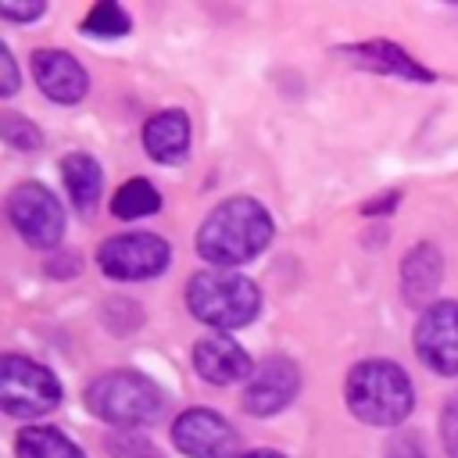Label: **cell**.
<instances>
[{
	"mask_svg": "<svg viewBox=\"0 0 458 458\" xmlns=\"http://www.w3.org/2000/svg\"><path fill=\"white\" fill-rule=\"evenodd\" d=\"M272 240V215L254 197H229L208 211L197 229V254L215 268H233L258 258Z\"/></svg>",
	"mask_w": 458,
	"mask_h": 458,
	"instance_id": "1",
	"label": "cell"
},
{
	"mask_svg": "<svg viewBox=\"0 0 458 458\" xmlns=\"http://www.w3.org/2000/svg\"><path fill=\"white\" fill-rule=\"evenodd\" d=\"M347 408L369 426H401L415 408V386L397 361H358L344 379Z\"/></svg>",
	"mask_w": 458,
	"mask_h": 458,
	"instance_id": "2",
	"label": "cell"
},
{
	"mask_svg": "<svg viewBox=\"0 0 458 458\" xmlns=\"http://www.w3.org/2000/svg\"><path fill=\"white\" fill-rule=\"evenodd\" d=\"M86 408L114 426V429H140V426H150L161 408H165V394L157 390L154 379H147L143 372H132V369H114V372H100L89 386H86Z\"/></svg>",
	"mask_w": 458,
	"mask_h": 458,
	"instance_id": "3",
	"label": "cell"
},
{
	"mask_svg": "<svg viewBox=\"0 0 458 458\" xmlns=\"http://www.w3.org/2000/svg\"><path fill=\"white\" fill-rule=\"evenodd\" d=\"M186 308L193 311V318L215 329H240L261 311V290L240 272L204 268L186 283Z\"/></svg>",
	"mask_w": 458,
	"mask_h": 458,
	"instance_id": "4",
	"label": "cell"
},
{
	"mask_svg": "<svg viewBox=\"0 0 458 458\" xmlns=\"http://www.w3.org/2000/svg\"><path fill=\"white\" fill-rule=\"evenodd\" d=\"M61 383L57 376L21 354L0 358V408L14 419H36L61 404Z\"/></svg>",
	"mask_w": 458,
	"mask_h": 458,
	"instance_id": "5",
	"label": "cell"
},
{
	"mask_svg": "<svg viewBox=\"0 0 458 458\" xmlns=\"http://www.w3.org/2000/svg\"><path fill=\"white\" fill-rule=\"evenodd\" d=\"M172 247L157 233H118L97 247V265L107 279H154L168 268Z\"/></svg>",
	"mask_w": 458,
	"mask_h": 458,
	"instance_id": "6",
	"label": "cell"
},
{
	"mask_svg": "<svg viewBox=\"0 0 458 458\" xmlns=\"http://www.w3.org/2000/svg\"><path fill=\"white\" fill-rule=\"evenodd\" d=\"M7 218L29 247H57L64 236V208L43 182H18L7 193Z\"/></svg>",
	"mask_w": 458,
	"mask_h": 458,
	"instance_id": "7",
	"label": "cell"
},
{
	"mask_svg": "<svg viewBox=\"0 0 458 458\" xmlns=\"http://www.w3.org/2000/svg\"><path fill=\"white\" fill-rule=\"evenodd\" d=\"M415 354L437 376H458V301H437L415 322Z\"/></svg>",
	"mask_w": 458,
	"mask_h": 458,
	"instance_id": "8",
	"label": "cell"
},
{
	"mask_svg": "<svg viewBox=\"0 0 458 458\" xmlns=\"http://www.w3.org/2000/svg\"><path fill=\"white\" fill-rule=\"evenodd\" d=\"M297 390H301V372H297V365H293L290 358H283V354H272V358L258 361L254 376H250L247 386H243L240 408H243L247 415L265 419V415L283 411V408L297 397Z\"/></svg>",
	"mask_w": 458,
	"mask_h": 458,
	"instance_id": "9",
	"label": "cell"
},
{
	"mask_svg": "<svg viewBox=\"0 0 458 458\" xmlns=\"http://www.w3.org/2000/svg\"><path fill=\"white\" fill-rule=\"evenodd\" d=\"M172 444L186 458H229L236 447V433L218 411L186 408L172 422Z\"/></svg>",
	"mask_w": 458,
	"mask_h": 458,
	"instance_id": "10",
	"label": "cell"
},
{
	"mask_svg": "<svg viewBox=\"0 0 458 458\" xmlns=\"http://www.w3.org/2000/svg\"><path fill=\"white\" fill-rule=\"evenodd\" d=\"M32 79L43 89L47 100L54 104H79L89 89L86 68L68 54V50H36L32 54Z\"/></svg>",
	"mask_w": 458,
	"mask_h": 458,
	"instance_id": "11",
	"label": "cell"
},
{
	"mask_svg": "<svg viewBox=\"0 0 458 458\" xmlns=\"http://www.w3.org/2000/svg\"><path fill=\"white\" fill-rule=\"evenodd\" d=\"M193 369L200 379L215 383V386H229V383H240V379H250L254 376V361L250 354L233 340V336H200L197 347H193Z\"/></svg>",
	"mask_w": 458,
	"mask_h": 458,
	"instance_id": "12",
	"label": "cell"
},
{
	"mask_svg": "<svg viewBox=\"0 0 458 458\" xmlns=\"http://www.w3.org/2000/svg\"><path fill=\"white\" fill-rule=\"evenodd\" d=\"M340 57L361 64V68H372V72H383V75H394V79H408V82H433L437 72L419 64L404 47L390 43V39H365V43H347L340 47Z\"/></svg>",
	"mask_w": 458,
	"mask_h": 458,
	"instance_id": "13",
	"label": "cell"
},
{
	"mask_svg": "<svg viewBox=\"0 0 458 458\" xmlns=\"http://www.w3.org/2000/svg\"><path fill=\"white\" fill-rule=\"evenodd\" d=\"M444 283V258L433 243H415L401 258V293L415 308H429V297Z\"/></svg>",
	"mask_w": 458,
	"mask_h": 458,
	"instance_id": "14",
	"label": "cell"
},
{
	"mask_svg": "<svg viewBox=\"0 0 458 458\" xmlns=\"http://www.w3.org/2000/svg\"><path fill=\"white\" fill-rule=\"evenodd\" d=\"M143 150L157 165H179L190 150V118L172 107V111H154L143 122Z\"/></svg>",
	"mask_w": 458,
	"mask_h": 458,
	"instance_id": "15",
	"label": "cell"
},
{
	"mask_svg": "<svg viewBox=\"0 0 458 458\" xmlns=\"http://www.w3.org/2000/svg\"><path fill=\"white\" fill-rule=\"evenodd\" d=\"M61 175H64V186H68L72 204L82 215H89L97 208V200H100V190H104V172H100L97 157H89L82 150L64 154L61 157Z\"/></svg>",
	"mask_w": 458,
	"mask_h": 458,
	"instance_id": "16",
	"label": "cell"
},
{
	"mask_svg": "<svg viewBox=\"0 0 458 458\" xmlns=\"http://www.w3.org/2000/svg\"><path fill=\"white\" fill-rule=\"evenodd\" d=\"M14 451L18 458H86L79 444L54 426H25L14 437Z\"/></svg>",
	"mask_w": 458,
	"mask_h": 458,
	"instance_id": "17",
	"label": "cell"
},
{
	"mask_svg": "<svg viewBox=\"0 0 458 458\" xmlns=\"http://www.w3.org/2000/svg\"><path fill=\"white\" fill-rule=\"evenodd\" d=\"M161 208V193L150 179H129L114 190V200H111V211L114 218L122 222H132V218H147Z\"/></svg>",
	"mask_w": 458,
	"mask_h": 458,
	"instance_id": "18",
	"label": "cell"
},
{
	"mask_svg": "<svg viewBox=\"0 0 458 458\" xmlns=\"http://www.w3.org/2000/svg\"><path fill=\"white\" fill-rule=\"evenodd\" d=\"M129 29H132L129 11L122 4H111V0L93 4L86 11V18H82V32L86 36H97V39H114V36H125Z\"/></svg>",
	"mask_w": 458,
	"mask_h": 458,
	"instance_id": "19",
	"label": "cell"
},
{
	"mask_svg": "<svg viewBox=\"0 0 458 458\" xmlns=\"http://www.w3.org/2000/svg\"><path fill=\"white\" fill-rule=\"evenodd\" d=\"M0 132H4V140H7L14 150H36V147L43 143L39 129H36L32 122H25L21 114H14V111H7V114L0 118Z\"/></svg>",
	"mask_w": 458,
	"mask_h": 458,
	"instance_id": "20",
	"label": "cell"
},
{
	"mask_svg": "<svg viewBox=\"0 0 458 458\" xmlns=\"http://www.w3.org/2000/svg\"><path fill=\"white\" fill-rule=\"evenodd\" d=\"M107 451H111L114 458H161V454L154 451V444H150L147 437L132 433V429L107 437Z\"/></svg>",
	"mask_w": 458,
	"mask_h": 458,
	"instance_id": "21",
	"label": "cell"
},
{
	"mask_svg": "<svg viewBox=\"0 0 458 458\" xmlns=\"http://www.w3.org/2000/svg\"><path fill=\"white\" fill-rule=\"evenodd\" d=\"M440 444H444L447 458H458V394H451L444 401V411H440Z\"/></svg>",
	"mask_w": 458,
	"mask_h": 458,
	"instance_id": "22",
	"label": "cell"
},
{
	"mask_svg": "<svg viewBox=\"0 0 458 458\" xmlns=\"http://www.w3.org/2000/svg\"><path fill=\"white\" fill-rule=\"evenodd\" d=\"M386 458H429V454L422 451V444H419L411 433H404V437H397V440L386 447Z\"/></svg>",
	"mask_w": 458,
	"mask_h": 458,
	"instance_id": "23",
	"label": "cell"
},
{
	"mask_svg": "<svg viewBox=\"0 0 458 458\" xmlns=\"http://www.w3.org/2000/svg\"><path fill=\"white\" fill-rule=\"evenodd\" d=\"M47 7L43 4H29V7H14V4H0V18H7V21H32V18H39Z\"/></svg>",
	"mask_w": 458,
	"mask_h": 458,
	"instance_id": "24",
	"label": "cell"
},
{
	"mask_svg": "<svg viewBox=\"0 0 458 458\" xmlns=\"http://www.w3.org/2000/svg\"><path fill=\"white\" fill-rule=\"evenodd\" d=\"M0 68H4V97H11L18 89V68H14V57L7 47H0Z\"/></svg>",
	"mask_w": 458,
	"mask_h": 458,
	"instance_id": "25",
	"label": "cell"
},
{
	"mask_svg": "<svg viewBox=\"0 0 458 458\" xmlns=\"http://www.w3.org/2000/svg\"><path fill=\"white\" fill-rule=\"evenodd\" d=\"M397 200H401L397 193H386V197H376L372 204H365L361 211H365V215H379V211H394V208H397Z\"/></svg>",
	"mask_w": 458,
	"mask_h": 458,
	"instance_id": "26",
	"label": "cell"
},
{
	"mask_svg": "<svg viewBox=\"0 0 458 458\" xmlns=\"http://www.w3.org/2000/svg\"><path fill=\"white\" fill-rule=\"evenodd\" d=\"M240 458H286V454H279V451H247Z\"/></svg>",
	"mask_w": 458,
	"mask_h": 458,
	"instance_id": "27",
	"label": "cell"
}]
</instances>
